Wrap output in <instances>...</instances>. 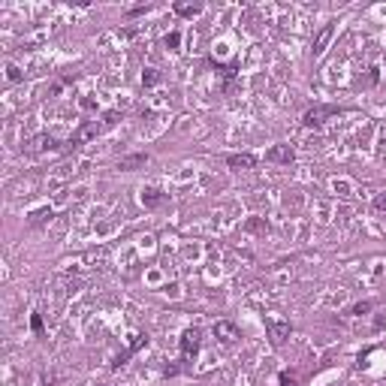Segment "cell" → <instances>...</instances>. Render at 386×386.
Here are the masks:
<instances>
[{
	"label": "cell",
	"mask_w": 386,
	"mask_h": 386,
	"mask_svg": "<svg viewBox=\"0 0 386 386\" xmlns=\"http://www.w3.org/2000/svg\"><path fill=\"white\" fill-rule=\"evenodd\" d=\"M199 347H203V332H199V329H184L181 338H178V350H181V365L184 368L196 359Z\"/></svg>",
	"instance_id": "cell-1"
},
{
	"label": "cell",
	"mask_w": 386,
	"mask_h": 386,
	"mask_svg": "<svg viewBox=\"0 0 386 386\" xmlns=\"http://www.w3.org/2000/svg\"><path fill=\"white\" fill-rule=\"evenodd\" d=\"M338 112H341L338 106H314V109H308V112L302 115V127H314L317 130V127H323L332 115H338Z\"/></svg>",
	"instance_id": "cell-2"
},
{
	"label": "cell",
	"mask_w": 386,
	"mask_h": 386,
	"mask_svg": "<svg viewBox=\"0 0 386 386\" xmlns=\"http://www.w3.org/2000/svg\"><path fill=\"white\" fill-rule=\"evenodd\" d=\"M97 133H100V124H97V121L82 124V127H79V130L69 136V142H64V151H76L79 145H85V142H88V139H94Z\"/></svg>",
	"instance_id": "cell-3"
},
{
	"label": "cell",
	"mask_w": 386,
	"mask_h": 386,
	"mask_svg": "<svg viewBox=\"0 0 386 386\" xmlns=\"http://www.w3.org/2000/svg\"><path fill=\"white\" fill-rule=\"evenodd\" d=\"M266 332H269V341H272L274 347H281L284 341L290 338V323H278V320H266Z\"/></svg>",
	"instance_id": "cell-4"
},
{
	"label": "cell",
	"mask_w": 386,
	"mask_h": 386,
	"mask_svg": "<svg viewBox=\"0 0 386 386\" xmlns=\"http://www.w3.org/2000/svg\"><path fill=\"white\" fill-rule=\"evenodd\" d=\"M142 347H148V335H136V338L130 341V347H127V350H124L121 356H115V359H112V371H118V368H121V365L127 362V359H130L133 353H139Z\"/></svg>",
	"instance_id": "cell-5"
},
{
	"label": "cell",
	"mask_w": 386,
	"mask_h": 386,
	"mask_svg": "<svg viewBox=\"0 0 386 386\" xmlns=\"http://www.w3.org/2000/svg\"><path fill=\"white\" fill-rule=\"evenodd\" d=\"M335 27H338V24H335V22L323 24V30H320L317 36H314V46H311V51H314V58H320V54L326 51V46H329V40L335 36Z\"/></svg>",
	"instance_id": "cell-6"
},
{
	"label": "cell",
	"mask_w": 386,
	"mask_h": 386,
	"mask_svg": "<svg viewBox=\"0 0 386 386\" xmlns=\"http://www.w3.org/2000/svg\"><path fill=\"white\" fill-rule=\"evenodd\" d=\"M266 160H269V163H284V166H290V163L296 160V151L290 148V145H274V148L266 151Z\"/></svg>",
	"instance_id": "cell-7"
},
{
	"label": "cell",
	"mask_w": 386,
	"mask_h": 386,
	"mask_svg": "<svg viewBox=\"0 0 386 386\" xmlns=\"http://www.w3.org/2000/svg\"><path fill=\"white\" fill-rule=\"evenodd\" d=\"M227 166L235 169V172H245V169H253L256 166V157L250 151H242V154H227Z\"/></svg>",
	"instance_id": "cell-8"
},
{
	"label": "cell",
	"mask_w": 386,
	"mask_h": 386,
	"mask_svg": "<svg viewBox=\"0 0 386 386\" xmlns=\"http://www.w3.org/2000/svg\"><path fill=\"white\" fill-rule=\"evenodd\" d=\"M145 163H148V154H127V157L118 160V169H121V172H136Z\"/></svg>",
	"instance_id": "cell-9"
},
{
	"label": "cell",
	"mask_w": 386,
	"mask_h": 386,
	"mask_svg": "<svg viewBox=\"0 0 386 386\" xmlns=\"http://www.w3.org/2000/svg\"><path fill=\"white\" fill-rule=\"evenodd\" d=\"M214 335L224 344H232V341H238V329L232 323H227V320H220V323H214Z\"/></svg>",
	"instance_id": "cell-10"
},
{
	"label": "cell",
	"mask_w": 386,
	"mask_h": 386,
	"mask_svg": "<svg viewBox=\"0 0 386 386\" xmlns=\"http://www.w3.org/2000/svg\"><path fill=\"white\" fill-rule=\"evenodd\" d=\"M172 9H175L181 19H196V15L203 12V3H175Z\"/></svg>",
	"instance_id": "cell-11"
},
{
	"label": "cell",
	"mask_w": 386,
	"mask_h": 386,
	"mask_svg": "<svg viewBox=\"0 0 386 386\" xmlns=\"http://www.w3.org/2000/svg\"><path fill=\"white\" fill-rule=\"evenodd\" d=\"M142 203H145V208H157V205L166 203V193H160V190H142Z\"/></svg>",
	"instance_id": "cell-12"
},
{
	"label": "cell",
	"mask_w": 386,
	"mask_h": 386,
	"mask_svg": "<svg viewBox=\"0 0 386 386\" xmlns=\"http://www.w3.org/2000/svg\"><path fill=\"white\" fill-rule=\"evenodd\" d=\"M54 217V211L51 208H40V211H33L30 214V227H43V224H48Z\"/></svg>",
	"instance_id": "cell-13"
},
{
	"label": "cell",
	"mask_w": 386,
	"mask_h": 386,
	"mask_svg": "<svg viewBox=\"0 0 386 386\" xmlns=\"http://www.w3.org/2000/svg\"><path fill=\"white\" fill-rule=\"evenodd\" d=\"M245 229H248V232H260V235H266V232H269V220H266V217H250L248 224H245Z\"/></svg>",
	"instance_id": "cell-14"
},
{
	"label": "cell",
	"mask_w": 386,
	"mask_h": 386,
	"mask_svg": "<svg viewBox=\"0 0 386 386\" xmlns=\"http://www.w3.org/2000/svg\"><path fill=\"white\" fill-rule=\"evenodd\" d=\"M142 85H145V88L160 85V69H154V67H145V69H142Z\"/></svg>",
	"instance_id": "cell-15"
},
{
	"label": "cell",
	"mask_w": 386,
	"mask_h": 386,
	"mask_svg": "<svg viewBox=\"0 0 386 386\" xmlns=\"http://www.w3.org/2000/svg\"><path fill=\"white\" fill-rule=\"evenodd\" d=\"M36 142H40V151H64L61 142H58L54 136H40Z\"/></svg>",
	"instance_id": "cell-16"
},
{
	"label": "cell",
	"mask_w": 386,
	"mask_h": 386,
	"mask_svg": "<svg viewBox=\"0 0 386 386\" xmlns=\"http://www.w3.org/2000/svg\"><path fill=\"white\" fill-rule=\"evenodd\" d=\"M163 46L169 48V51H175V48L181 46V33H178V30H172V33H166V36H163Z\"/></svg>",
	"instance_id": "cell-17"
},
{
	"label": "cell",
	"mask_w": 386,
	"mask_h": 386,
	"mask_svg": "<svg viewBox=\"0 0 386 386\" xmlns=\"http://www.w3.org/2000/svg\"><path fill=\"white\" fill-rule=\"evenodd\" d=\"M30 329H33V335H43V332H46L43 314H30Z\"/></svg>",
	"instance_id": "cell-18"
},
{
	"label": "cell",
	"mask_w": 386,
	"mask_h": 386,
	"mask_svg": "<svg viewBox=\"0 0 386 386\" xmlns=\"http://www.w3.org/2000/svg\"><path fill=\"white\" fill-rule=\"evenodd\" d=\"M371 308H374V302H359V305H353V308H350V314H356V317H362V314H368Z\"/></svg>",
	"instance_id": "cell-19"
},
{
	"label": "cell",
	"mask_w": 386,
	"mask_h": 386,
	"mask_svg": "<svg viewBox=\"0 0 386 386\" xmlns=\"http://www.w3.org/2000/svg\"><path fill=\"white\" fill-rule=\"evenodd\" d=\"M278 380H281L284 386H296V374H293V371H281V374H278Z\"/></svg>",
	"instance_id": "cell-20"
},
{
	"label": "cell",
	"mask_w": 386,
	"mask_h": 386,
	"mask_svg": "<svg viewBox=\"0 0 386 386\" xmlns=\"http://www.w3.org/2000/svg\"><path fill=\"white\" fill-rule=\"evenodd\" d=\"M148 9H151V6H130V9H127V19H136V15H145Z\"/></svg>",
	"instance_id": "cell-21"
},
{
	"label": "cell",
	"mask_w": 386,
	"mask_h": 386,
	"mask_svg": "<svg viewBox=\"0 0 386 386\" xmlns=\"http://www.w3.org/2000/svg\"><path fill=\"white\" fill-rule=\"evenodd\" d=\"M118 118H121V115L115 112V109H112V112H106V115H103V121H106V127H112V124H118Z\"/></svg>",
	"instance_id": "cell-22"
},
{
	"label": "cell",
	"mask_w": 386,
	"mask_h": 386,
	"mask_svg": "<svg viewBox=\"0 0 386 386\" xmlns=\"http://www.w3.org/2000/svg\"><path fill=\"white\" fill-rule=\"evenodd\" d=\"M181 368H184V365H166V368H163V374H166V377H175Z\"/></svg>",
	"instance_id": "cell-23"
},
{
	"label": "cell",
	"mask_w": 386,
	"mask_h": 386,
	"mask_svg": "<svg viewBox=\"0 0 386 386\" xmlns=\"http://www.w3.org/2000/svg\"><path fill=\"white\" fill-rule=\"evenodd\" d=\"M374 208H377V211H386V193L374 196Z\"/></svg>",
	"instance_id": "cell-24"
},
{
	"label": "cell",
	"mask_w": 386,
	"mask_h": 386,
	"mask_svg": "<svg viewBox=\"0 0 386 386\" xmlns=\"http://www.w3.org/2000/svg\"><path fill=\"white\" fill-rule=\"evenodd\" d=\"M377 79H380V76H377V69H368V79H365V85H377Z\"/></svg>",
	"instance_id": "cell-25"
},
{
	"label": "cell",
	"mask_w": 386,
	"mask_h": 386,
	"mask_svg": "<svg viewBox=\"0 0 386 386\" xmlns=\"http://www.w3.org/2000/svg\"><path fill=\"white\" fill-rule=\"evenodd\" d=\"M6 72H9V82H22V72H19L15 67H9Z\"/></svg>",
	"instance_id": "cell-26"
},
{
	"label": "cell",
	"mask_w": 386,
	"mask_h": 386,
	"mask_svg": "<svg viewBox=\"0 0 386 386\" xmlns=\"http://www.w3.org/2000/svg\"><path fill=\"white\" fill-rule=\"evenodd\" d=\"M383 326H386V317H377V320H374V329H383Z\"/></svg>",
	"instance_id": "cell-27"
}]
</instances>
